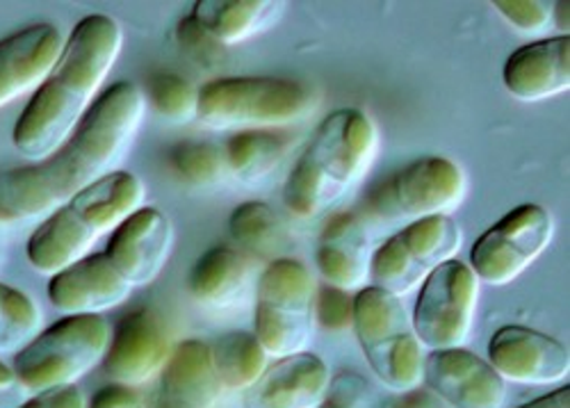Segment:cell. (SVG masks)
I'll list each match as a JSON object with an SVG mask.
<instances>
[{
    "label": "cell",
    "mask_w": 570,
    "mask_h": 408,
    "mask_svg": "<svg viewBox=\"0 0 570 408\" xmlns=\"http://www.w3.org/2000/svg\"><path fill=\"white\" fill-rule=\"evenodd\" d=\"M147 408H171V406H167V404H165V401H160V399H158V397H156V395H154V397H151V401H149V406H147Z\"/></svg>",
    "instance_id": "obj_41"
},
{
    "label": "cell",
    "mask_w": 570,
    "mask_h": 408,
    "mask_svg": "<svg viewBox=\"0 0 570 408\" xmlns=\"http://www.w3.org/2000/svg\"><path fill=\"white\" fill-rule=\"evenodd\" d=\"M224 390H249L267 370V351L254 334L230 331L210 345Z\"/></svg>",
    "instance_id": "obj_27"
},
{
    "label": "cell",
    "mask_w": 570,
    "mask_h": 408,
    "mask_svg": "<svg viewBox=\"0 0 570 408\" xmlns=\"http://www.w3.org/2000/svg\"><path fill=\"white\" fill-rule=\"evenodd\" d=\"M178 47L187 53V58L204 69H215L224 58V47L215 41L193 17H185L176 26Z\"/></svg>",
    "instance_id": "obj_34"
},
{
    "label": "cell",
    "mask_w": 570,
    "mask_h": 408,
    "mask_svg": "<svg viewBox=\"0 0 570 408\" xmlns=\"http://www.w3.org/2000/svg\"><path fill=\"white\" fill-rule=\"evenodd\" d=\"M291 142L276 130H240L224 142L228 173L245 186H258L269 178L288 156Z\"/></svg>",
    "instance_id": "obj_25"
},
{
    "label": "cell",
    "mask_w": 570,
    "mask_h": 408,
    "mask_svg": "<svg viewBox=\"0 0 570 408\" xmlns=\"http://www.w3.org/2000/svg\"><path fill=\"white\" fill-rule=\"evenodd\" d=\"M315 292L317 283L302 260L285 256L265 265L256 283L254 336L267 356L285 358L311 349Z\"/></svg>",
    "instance_id": "obj_7"
},
{
    "label": "cell",
    "mask_w": 570,
    "mask_h": 408,
    "mask_svg": "<svg viewBox=\"0 0 570 408\" xmlns=\"http://www.w3.org/2000/svg\"><path fill=\"white\" fill-rule=\"evenodd\" d=\"M147 188L130 171H115L89 186L37 223L28 238V262L41 277H53L91 253L104 236L145 206Z\"/></svg>",
    "instance_id": "obj_4"
},
{
    "label": "cell",
    "mask_w": 570,
    "mask_h": 408,
    "mask_svg": "<svg viewBox=\"0 0 570 408\" xmlns=\"http://www.w3.org/2000/svg\"><path fill=\"white\" fill-rule=\"evenodd\" d=\"M493 8L522 34H543L552 28L554 3H546V0H495Z\"/></svg>",
    "instance_id": "obj_33"
},
{
    "label": "cell",
    "mask_w": 570,
    "mask_h": 408,
    "mask_svg": "<svg viewBox=\"0 0 570 408\" xmlns=\"http://www.w3.org/2000/svg\"><path fill=\"white\" fill-rule=\"evenodd\" d=\"M141 92L154 115L169 126H187L197 119L199 87L178 73H154Z\"/></svg>",
    "instance_id": "obj_28"
},
{
    "label": "cell",
    "mask_w": 570,
    "mask_h": 408,
    "mask_svg": "<svg viewBox=\"0 0 570 408\" xmlns=\"http://www.w3.org/2000/svg\"><path fill=\"white\" fill-rule=\"evenodd\" d=\"M468 195V176L450 158L426 156L379 183L367 197V212L379 219L450 217Z\"/></svg>",
    "instance_id": "obj_10"
},
{
    "label": "cell",
    "mask_w": 570,
    "mask_h": 408,
    "mask_svg": "<svg viewBox=\"0 0 570 408\" xmlns=\"http://www.w3.org/2000/svg\"><path fill=\"white\" fill-rule=\"evenodd\" d=\"M112 327L101 315H65L14 354L12 370L28 395L76 386L104 362Z\"/></svg>",
    "instance_id": "obj_6"
},
{
    "label": "cell",
    "mask_w": 570,
    "mask_h": 408,
    "mask_svg": "<svg viewBox=\"0 0 570 408\" xmlns=\"http://www.w3.org/2000/svg\"><path fill=\"white\" fill-rule=\"evenodd\" d=\"M121 49L124 30L108 14H91L73 26L53 71L14 123L12 145L26 160H46L71 138L97 103Z\"/></svg>",
    "instance_id": "obj_2"
},
{
    "label": "cell",
    "mask_w": 570,
    "mask_h": 408,
    "mask_svg": "<svg viewBox=\"0 0 570 408\" xmlns=\"http://www.w3.org/2000/svg\"><path fill=\"white\" fill-rule=\"evenodd\" d=\"M372 238L354 212H336L324 223V229L317 240L315 265L324 283L358 292L370 281V265H372Z\"/></svg>",
    "instance_id": "obj_21"
},
{
    "label": "cell",
    "mask_w": 570,
    "mask_h": 408,
    "mask_svg": "<svg viewBox=\"0 0 570 408\" xmlns=\"http://www.w3.org/2000/svg\"><path fill=\"white\" fill-rule=\"evenodd\" d=\"M65 41L53 23H32L0 39V108L37 92L60 60Z\"/></svg>",
    "instance_id": "obj_17"
},
{
    "label": "cell",
    "mask_w": 570,
    "mask_h": 408,
    "mask_svg": "<svg viewBox=\"0 0 570 408\" xmlns=\"http://www.w3.org/2000/svg\"><path fill=\"white\" fill-rule=\"evenodd\" d=\"M480 279L468 262L450 260L434 269L420 286L411 322L420 345L426 349L463 347L478 315Z\"/></svg>",
    "instance_id": "obj_12"
},
{
    "label": "cell",
    "mask_w": 570,
    "mask_h": 408,
    "mask_svg": "<svg viewBox=\"0 0 570 408\" xmlns=\"http://www.w3.org/2000/svg\"><path fill=\"white\" fill-rule=\"evenodd\" d=\"M87 408H147L145 399L135 390L126 386H106L101 388L94 399L87 404Z\"/></svg>",
    "instance_id": "obj_36"
},
{
    "label": "cell",
    "mask_w": 570,
    "mask_h": 408,
    "mask_svg": "<svg viewBox=\"0 0 570 408\" xmlns=\"http://www.w3.org/2000/svg\"><path fill=\"white\" fill-rule=\"evenodd\" d=\"M372 372L395 392L422 386V345L400 297L365 286L354 297V329Z\"/></svg>",
    "instance_id": "obj_8"
},
{
    "label": "cell",
    "mask_w": 570,
    "mask_h": 408,
    "mask_svg": "<svg viewBox=\"0 0 570 408\" xmlns=\"http://www.w3.org/2000/svg\"><path fill=\"white\" fill-rule=\"evenodd\" d=\"M331 384L326 362L311 351L276 358L245 390L243 408H320Z\"/></svg>",
    "instance_id": "obj_20"
},
{
    "label": "cell",
    "mask_w": 570,
    "mask_h": 408,
    "mask_svg": "<svg viewBox=\"0 0 570 408\" xmlns=\"http://www.w3.org/2000/svg\"><path fill=\"white\" fill-rule=\"evenodd\" d=\"M489 362L504 381L522 386H550L570 375L568 349L528 327H502L489 342Z\"/></svg>",
    "instance_id": "obj_16"
},
{
    "label": "cell",
    "mask_w": 570,
    "mask_h": 408,
    "mask_svg": "<svg viewBox=\"0 0 570 408\" xmlns=\"http://www.w3.org/2000/svg\"><path fill=\"white\" fill-rule=\"evenodd\" d=\"M463 231L452 217H426L409 221L384 245L374 247L370 281L395 297L417 290L434 269L456 258Z\"/></svg>",
    "instance_id": "obj_9"
},
{
    "label": "cell",
    "mask_w": 570,
    "mask_h": 408,
    "mask_svg": "<svg viewBox=\"0 0 570 408\" xmlns=\"http://www.w3.org/2000/svg\"><path fill=\"white\" fill-rule=\"evenodd\" d=\"M320 408H384V401L365 377L358 372H341L331 377Z\"/></svg>",
    "instance_id": "obj_31"
},
{
    "label": "cell",
    "mask_w": 570,
    "mask_h": 408,
    "mask_svg": "<svg viewBox=\"0 0 570 408\" xmlns=\"http://www.w3.org/2000/svg\"><path fill=\"white\" fill-rule=\"evenodd\" d=\"M169 169L183 186L195 190L217 188L228 176L222 147L197 140L180 142L169 151Z\"/></svg>",
    "instance_id": "obj_30"
},
{
    "label": "cell",
    "mask_w": 570,
    "mask_h": 408,
    "mask_svg": "<svg viewBox=\"0 0 570 408\" xmlns=\"http://www.w3.org/2000/svg\"><path fill=\"white\" fill-rule=\"evenodd\" d=\"M228 233L240 251L249 258L272 262L285 258L291 247V233L283 217L263 201H247L237 206L228 217Z\"/></svg>",
    "instance_id": "obj_26"
},
{
    "label": "cell",
    "mask_w": 570,
    "mask_h": 408,
    "mask_svg": "<svg viewBox=\"0 0 570 408\" xmlns=\"http://www.w3.org/2000/svg\"><path fill=\"white\" fill-rule=\"evenodd\" d=\"M317 108V97L302 80L226 76L199 89L197 119L213 130H276L302 123Z\"/></svg>",
    "instance_id": "obj_5"
},
{
    "label": "cell",
    "mask_w": 570,
    "mask_h": 408,
    "mask_svg": "<svg viewBox=\"0 0 570 408\" xmlns=\"http://www.w3.org/2000/svg\"><path fill=\"white\" fill-rule=\"evenodd\" d=\"M41 327L43 315L37 301L8 283H0V354H19L43 331Z\"/></svg>",
    "instance_id": "obj_29"
},
{
    "label": "cell",
    "mask_w": 570,
    "mask_h": 408,
    "mask_svg": "<svg viewBox=\"0 0 570 408\" xmlns=\"http://www.w3.org/2000/svg\"><path fill=\"white\" fill-rule=\"evenodd\" d=\"M252 281V258L240 249L219 245L202 253L195 267L189 269L187 292L197 306L213 312H224L247 299Z\"/></svg>",
    "instance_id": "obj_23"
},
{
    "label": "cell",
    "mask_w": 570,
    "mask_h": 408,
    "mask_svg": "<svg viewBox=\"0 0 570 408\" xmlns=\"http://www.w3.org/2000/svg\"><path fill=\"white\" fill-rule=\"evenodd\" d=\"M315 325L331 334L354 329V297L334 286H317L315 292Z\"/></svg>",
    "instance_id": "obj_32"
},
{
    "label": "cell",
    "mask_w": 570,
    "mask_h": 408,
    "mask_svg": "<svg viewBox=\"0 0 570 408\" xmlns=\"http://www.w3.org/2000/svg\"><path fill=\"white\" fill-rule=\"evenodd\" d=\"M507 92L522 103H541L570 89V37H543L513 51L502 69Z\"/></svg>",
    "instance_id": "obj_19"
},
{
    "label": "cell",
    "mask_w": 570,
    "mask_h": 408,
    "mask_svg": "<svg viewBox=\"0 0 570 408\" xmlns=\"http://www.w3.org/2000/svg\"><path fill=\"white\" fill-rule=\"evenodd\" d=\"M386 408H448V404L439 399L432 390L415 388L409 392H400V397L391 401Z\"/></svg>",
    "instance_id": "obj_38"
},
{
    "label": "cell",
    "mask_w": 570,
    "mask_h": 408,
    "mask_svg": "<svg viewBox=\"0 0 570 408\" xmlns=\"http://www.w3.org/2000/svg\"><path fill=\"white\" fill-rule=\"evenodd\" d=\"M568 3H554L552 10V26L561 30V34H568Z\"/></svg>",
    "instance_id": "obj_40"
},
{
    "label": "cell",
    "mask_w": 570,
    "mask_h": 408,
    "mask_svg": "<svg viewBox=\"0 0 570 408\" xmlns=\"http://www.w3.org/2000/svg\"><path fill=\"white\" fill-rule=\"evenodd\" d=\"M376 151L379 130L370 115L356 108L331 112L285 176L283 206L299 219L322 217L361 183Z\"/></svg>",
    "instance_id": "obj_3"
},
{
    "label": "cell",
    "mask_w": 570,
    "mask_h": 408,
    "mask_svg": "<svg viewBox=\"0 0 570 408\" xmlns=\"http://www.w3.org/2000/svg\"><path fill=\"white\" fill-rule=\"evenodd\" d=\"M552 236V212L539 203H522L480 236L468 265L482 283L509 286L546 253Z\"/></svg>",
    "instance_id": "obj_11"
},
{
    "label": "cell",
    "mask_w": 570,
    "mask_h": 408,
    "mask_svg": "<svg viewBox=\"0 0 570 408\" xmlns=\"http://www.w3.org/2000/svg\"><path fill=\"white\" fill-rule=\"evenodd\" d=\"M30 395L19 384L14 370L0 362V408H19Z\"/></svg>",
    "instance_id": "obj_37"
},
{
    "label": "cell",
    "mask_w": 570,
    "mask_h": 408,
    "mask_svg": "<svg viewBox=\"0 0 570 408\" xmlns=\"http://www.w3.org/2000/svg\"><path fill=\"white\" fill-rule=\"evenodd\" d=\"M132 286L106 253H89L49 281V299L62 315H104L128 301Z\"/></svg>",
    "instance_id": "obj_18"
},
{
    "label": "cell",
    "mask_w": 570,
    "mask_h": 408,
    "mask_svg": "<svg viewBox=\"0 0 570 408\" xmlns=\"http://www.w3.org/2000/svg\"><path fill=\"white\" fill-rule=\"evenodd\" d=\"M285 3L267 0H199L193 17L224 49L245 43L274 26Z\"/></svg>",
    "instance_id": "obj_24"
},
{
    "label": "cell",
    "mask_w": 570,
    "mask_h": 408,
    "mask_svg": "<svg viewBox=\"0 0 570 408\" xmlns=\"http://www.w3.org/2000/svg\"><path fill=\"white\" fill-rule=\"evenodd\" d=\"M174 347L165 317L156 308H135L112 329L104 370L117 386H145L160 377Z\"/></svg>",
    "instance_id": "obj_13"
},
{
    "label": "cell",
    "mask_w": 570,
    "mask_h": 408,
    "mask_svg": "<svg viewBox=\"0 0 570 408\" xmlns=\"http://www.w3.org/2000/svg\"><path fill=\"white\" fill-rule=\"evenodd\" d=\"M518 408H570V388H559L550 395H543L530 404H522Z\"/></svg>",
    "instance_id": "obj_39"
},
{
    "label": "cell",
    "mask_w": 570,
    "mask_h": 408,
    "mask_svg": "<svg viewBox=\"0 0 570 408\" xmlns=\"http://www.w3.org/2000/svg\"><path fill=\"white\" fill-rule=\"evenodd\" d=\"M147 115L137 82H115L71 138L46 160L0 171V226L41 221L69 199L119 171Z\"/></svg>",
    "instance_id": "obj_1"
},
{
    "label": "cell",
    "mask_w": 570,
    "mask_h": 408,
    "mask_svg": "<svg viewBox=\"0 0 570 408\" xmlns=\"http://www.w3.org/2000/svg\"><path fill=\"white\" fill-rule=\"evenodd\" d=\"M422 384L452 408H502L507 401V381L489 360L463 347L426 354Z\"/></svg>",
    "instance_id": "obj_14"
},
{
    "label": "cell",
    "mask_w": 570,
    "mask_h": 408,
    "mask_svg": "<svg viewBox=\"0 0 570 408\" xmlns=\"http://www.w3.org/2000/svg\"><path fill=\"white\" fill-rule=\"evenodd\" d=\"M19 408H87V401L82 390H78V386H69V388L30 395Z\"/></svg>",
    "instance_id": "obj_35"
},
{
    "label": "cell",
    "mask_w": 570,
    "mask_h": 408,
    "mask_svg": "<svg viewBox=\"0 0 570 408\" xmlns=\"http://www.w3.org/2000/svg\"><path fill=\"white\" fill-rule=\"evenodd\" d=\"M174 240L171 219L158 208L141 206L117 226L106 256L132 288H145L163 275Z\"/></svg>",
    "instance_id": "obj_15"
},
{
    "label": "cell",
    "mask_w": 570,
    "mask_h": 408,
    "mask_svg": "<svg viewBox=\"0 0 570 408\" xmlns=\"http://www.w3.org/2000/svg\"><path fill=\"white\" fill-rule=\"evenodd\" d=\"M222 392L210 345L202 340L178 342L160 372L156 397L171 408H217Z\"/></svg>",
    "instance_id": "obj_22"
}]
</instances>
